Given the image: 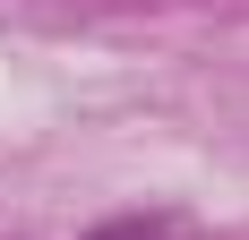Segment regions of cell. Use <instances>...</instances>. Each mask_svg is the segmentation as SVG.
Listing matches in <instances>:
<instances>
[{
	"mask_svg": "<svg viewBox=\"0 0 249 240\" xmlns=\"http://www.w3.org/2000/svg\"><path fill=\"white\" fill-rule=\"evenodd\" d=\"M77 240H198V232H189V215L155 206V215H112V223H95V232H77Z\"/></svg>",
	"mask_w": 249,
	"mask_h": 240,
	"instance_id": "6da1fadb",
	"label": "cell"
}]
</instances>
